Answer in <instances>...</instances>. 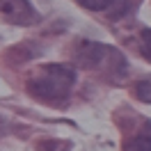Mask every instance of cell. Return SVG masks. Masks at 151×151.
<instances>
[{
    "instance_id": "cell-5",
    "label": "cell",
    "mask_w": 151,
    "mask_h": 151,
    "mask_svg": "<svg viewBox=\"0 0 151 151\" xmlns=\"http://www.w3.org/2000/svg\"><path fill=\"white\" fill-rule=\"evenodd\" d=\"M135 96L140 101H144V103H151V76L135 85Z\"/></svg>"
},
{
    "instance_id": "cell-1",
    "label": "cell",
    "mask_w": 151,
    "mask_h": 151,
    "mask_svg": "<svg viewBox=\"0 0 151 151\" xmlns=\"http://www.w3.org/2000/svg\"><path fill=\"white\" fill-rule=\"evenodd\" d=\"M73 83H76V73L71 66L48 64L41 66L35 73V78L28 83V89L35 99L44 101V103H62V101H66Z\"/></svg>"
},
{
    "instance_id": "cell-4",
    "label": "cell",
    "mask_w": 151,
    "mask_h": 151,
    "mask_svg": "<svg viewBox=\"0 0 151 151\" xmlns=\"http://www.w3.org/2000/svg\"><path fill=\"white\" fill-rule=\"evenodd\" d=\"M124 151H151V124L142 133H137L135 137H131L126 142Z\"/></svg>"
},
{
    "instance_id": "cell-3",
    "label": "cell",
    "mask_w": 151,
    "mask_h": 151,
    "mask_svg": "<svg viewBox=\"0 0 151 151\" xmlns=\"http://www.w3.org/2000/svg\"><path fill=\"white\" fill-rule=\"evenodd\" d=\"M0 14L16 25H35L39 21L37 9L28 0H0Z\"/></svg>"
},
{
    "instance_id": "cell-2",
    "label": "cell",
    "mask_w": 151,
    "mask_h": 151,
    "mask_svg": "<svg viewBox=\"0 0 151 151\" xmlns=\"http://www.w3.org/2000/svg\"><path fill=\"white\" fill-rule=\"evenodd\" d=\"M76 62L83 69H105V71H112L119 73L124 71V55H119L114 48L103 46V44H96V41H83L76 48Z\"/></svg>"
},
{
    "instance_id": "cell-8",
    "label": "cell",
    "mask_w": 151,
    "mask_h": 151,
    "mask_svg": "<svg viewBox=\"0 0 151 151\" xmlns=\"http://www.w3.org/2000/svg\"><path fill=\"white\" fill-rule=\"evenodd\" d=\"M7 131H9V126H7V122L0 117V137H2V135H7Z\"/></svg>"
},
{
    "instance_id": "cell-6",
    "label": "cell",
    "mask_w": 151,
    "mask_h": 151,
    "mask_svg": "<svg viewBox=\"0 0 151 151\" xmlns=\"http://www.w3.org/2000/svg\"><path fill=\"white\" fill-rule=\"evenodd\" d=\"M140 50H142V55L151 62V28L142 30V35H140Z\"/></svg>"
},
{
    "instance_id": "cell-7",
    "label": "cell",
    "mask_w": 151,
    "mask_h": 151,
    "mask_svg": "<svg viewBox=\"0 0 151 151\" xmlns=\"http://www.w3.org/2000/svg\"><path fill=\"white\" fill-rule=\"evenodd\" d=\"M83 7H87V9H94V12H101L105 9V7H110V2L112 0H78Z\"/></svg>"
}]
</instances>
